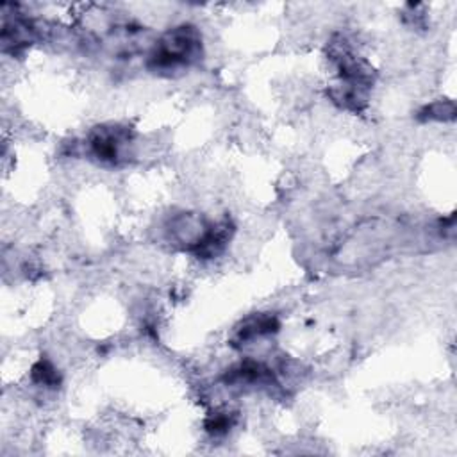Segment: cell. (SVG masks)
Instances as JSON below:
<instances>
[{"mask_svg": "<svg viewBox=\"0 0 457 457\" xmlns=\"http://www.w3.org/2000/svg\"><path fill=\"white\" fill-rule=\"evenodd\" d=\"M200 52V37L193 27H177L168 32L154 48L150 62L155 70L171 71L187 66Z\"/></svg>", "mask_w": 457, "mask_h": 457, "instance_id": "cell-1", "label": "cell"}]
</instances>
